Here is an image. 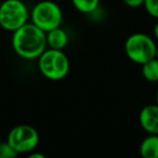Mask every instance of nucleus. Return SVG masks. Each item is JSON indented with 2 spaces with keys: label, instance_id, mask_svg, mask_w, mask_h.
<instances>
[{
  "label": "nucleus",
  "instance_id": "nucleus-4",
  "mask_svg": "<svg viewBox=\"0 0 158 158\" xmlns=\"http://www.w3.org/2000/svg\"><path fill=\"white\" fill-rule=\"evenodd\" d=\"M31 23L47 33L60 27L63 21V12L60 6L51 0H44L33 8L31 13Z\"/></svg>",
  "mask_w": 158,
  "mask_h": 158
},
{
  "label": "nucleus",
  "instance_id": "nucleus-8",
  "mask_svg": "<svg viewBox=\"0 0 158 158\" xmlns=\"http://www.w3.org/2000/svg\"><path fill=\"white\" fill-rule=\"evenodd\" d=\"M47 46L50 49L63 50L68 44V35L63 28L56 27L46 33Z\"/></svg>",
  "mask_w": 158,
  "mask_h": 158
},
{
  "label": "nucleus",
  "instance_id": "nucleus-6",
  "mask_svg": "<svg viewBox=\"0 0 158 158\" xmlns=\"http://www.w3.org/2000/svg\"><path fill=\"white\" fill-rule=\"evenodd\" d=\"M7 142L18 154L31 153L39 144V133L29 125H19L9 132Z\"/></svg>",
  "mask_w": 158,
  "mask_h": 158
},
{
  "label": "nucleus",
  "instance_id": "nucleus-17",
  "mask_svg": "<svg viewBox=\"0 0 158 158\" xmlns=\"http://www.w3.org/2000/svg\"><path fill=\"white\" fill-rule=\"evenodd\" d=\"M156 104L158 105V90H157V92H156Z\"/></svg>",
  "mask_w": 158,
  "mask_h": 158
},
{
  "label": "nucleus",
  "instance_id": "nucleus-5",
  "mask_svg": "<svg viewBox=\"0 0 158 158\" xmlns=\"http://www.w3.org/2000/svg\"><path fill=\"white\" fill-rule=\"evenodd\" d=\"M29 12L22 0H5L0 6V26L5 31H16L26 24Z\"/></svg>",
  "mask_w": 158,
  "mask_h": 158
},
{
  "label": "nucleus",
  "instance_id": "nucleus-19",
  "mask_svg": "<svg viewBox=\"0 0 158 158\" xmlns=\"http://www.w3.org/2000/svg\"><path fill=\"white\" fill-rule=\"evenodd\" d=\"M0 6H1V1H0Z\"/></svg>",
  "mask_w": 158,
  "mask_h": 158
},
{
  "label": "nucleus",
  "instance_id": "nucleus-12",
  "mask_svg": "<svg viewBox=\"0 0 158 158\" xmlns=\"http://www.w3.org/2000/svg\"><path fill=\"white\" fill-rule=\"evenodd\" d=\"M143 7L149 15L158 19V0H144Z\"/></svg>",
  "mask_w": 158,
  "mask_h": 158
},
{
  "label": "nucleus",
  "instance_id": "nucleus-9",
  "mask_svg": "<svg viewBox=\"0 0 158 158\" xmlns=\"http://www.w3.org/2000/svg\"><path fill=\"white\" fill-rule=\"evenodd\" d=\"M140 154L143 158H158V134H148L141 142Z\"/></svg>",
  "mask_w": 158,
  "mask_h": 158
},
{
  "label": "nucleus",
  "instance_id": "nucleus-14",
  "mask_svg": "<svg viewBox=\"0 0 158 158\" xmlns=\"http://www.w3.org/2000/svg\"><path fill=\"white\" fill-rule=\"evenodd\" d=\"M123 2L130 8H139L143 6L144 0H123Z\"/></svg>",
  "mask_w": 158,
  "mask_h": 158
},
{
  "label": "nucleus",
  "instance_id": "nucleus-10",
  "mask_svg": "<svg viewBox=\"0 0 158 158\" xmlns=\"http://www.w3.org/2000/svg\"><path fill=\"white\" fill-rule=\"evenodd\" d=\"M142 75L147 81H149V82L158 81V59L157 57L155 56L142 64Z\"/></svg>",
  "mask_w": 158,
  "mask_h": 158
},
{
  "label": "nucleus",
  "instance_id": "nucleus-18",
  "mask_svg": "<svg viewBox=\"0 0 158 158\" xmlns=\"http://www.w3.org/2000/svg\"><path fill=\"white\" fill-rule=\"evenodd\" d=\"M156 57L158 59V46H157V48H156Z\"/></svg>",
  "mask_w": 158,
  "mask_h": 158
},
{
  "label": "nucleus",
  "instance_id": "nucleus-1",
  "mask_svg": "<svg viewBox=\"0 0 158 158\" xmlns=\"http://www.w3.org/2000/svg\"><path fill=\"white\" fill-rule=\"evenodd\" d=\"M12 48L22 59H38L47 49L46 33L35 24L27 22L13 31Z\"/></svg>",
  "mask_w": 158,
  "mask_h": 158
},
{
  "label": "nucleus",
  "instance_id": "nucleus-16",
  "mask_svg": "<svg viewBox=\"0 0 158 158\" xmlns=\"http://www.w3.org/2000/svg\"><path fill=\"white\" fill-rule=\"evenodd\" d=\"M153 34H154V37H155L156 39L158 40V22L156 23V24H155V26H154Z\"/></svg>",
  "mask_w": 158,
  "mask_h": 158
},
{
  "label": "nucleus",
  "instance_id": "nucleus-13",
  "mask_svg": "<svg viewBox=\"0 0 158 158\" xmlns=\"http://www.w3.org/2000/svg\"><path fill=\"white\" fill-rule=\"evenodd\" d=\"M15 156H18V153L12 148L9 143H0V158H13Z\"/></svg>",
  "mask_w": 158,
  "mask_h": 158
},
{
  "label": "nucleus",
  "instance_id": "nucleus-7",
  "mask_svg": "<svg viewBox=\"0 0 158 158\" xmlns=\"http://www.w3.org/2000/svg\"><path fill=\"white\" fill-rule=\"evenodd\" d=\"M139 123L148 134H158V105L149 104L141 110Z\"/></svg>",
  "mask_w": 158,
  "mask_h": 158
},
{
  "label": "nucleus",
  "instance_id": "nucleus-2",
  "mask_svg": "<svg viewBox=\"0 0 158 158\" xmlns=\"http://www.w3.org/2000/svg\"><path fill=\"white\" fill-rule=\"evenodd\" d=\"M38 68L46 78L61 80L69 72V60L63 50L49 48L38 57Z\"/></svg>",
  "mask_w": 158,
  "mask_h": 158
},
{
  "label": "nucleus",
  "instance_id": "nucleus-3",
  "mask_svg": "<svg viewBox=\"0 0 158 158\" xmlns=\"http://www.w3.org/2000/svg\"><path fill=\"white\" fill-rule=\"evenodd\" d=\"M157 44L153 38L143 33L130 35L125 42V52L133 63L140 64L147 62L156 56Z\"/></svg>",
  "mask_w": 158,
  "mask_h": 158
},
{
  "label": "nucleus",
  "instance_id": "nucleus-15",
  "mask_svg": "<svg viewBox=\"0 0 158 158\" xmlns=\"http://www.w3.org/2000/svg\"><path fill=\"white\" fill-rule=\"evenodd\" d=\"M29 158H44V155L39 153H31L29 154Z\"/></svg>",
  "mask_w": 158,
  "mask_h": 158
},
{
  "label": "nucleus",
  "instance_id": "nucleus-11",
  "mask_svg": "<svg viewBox=\"0 0 158 158\" xmlns=\"http://www.w3.org/2000/svg\"><path fill=\"white\" fill-rule=\"evenodd\" d=\"M73 5L80 13L90 14L97 11L100 6V0H72Z\"/></svg>",
  "mask_w": 158,
  "mask_h": 158
}]
</instances>
